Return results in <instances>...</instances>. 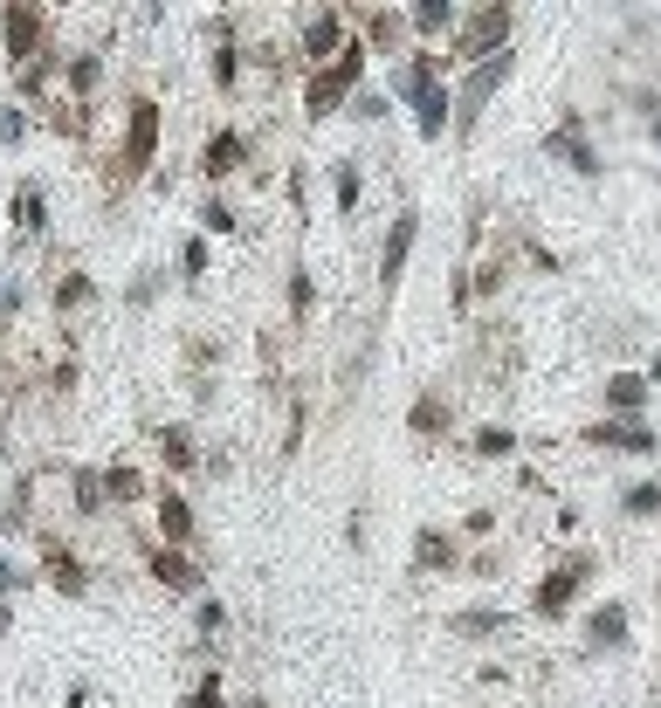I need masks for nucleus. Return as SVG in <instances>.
<instances>
[{
  "mask_svg": "<svg viewBox=\"0 0 661 708\" xmlns=\"http://www.w3.org/2000/svg\"><path fill=\"white\" fill-rule=\"evenodd\" d=\"M359 76H366V48H338V63H324L317 76H311V90H303V103H311V117H330L338 103L359 90Z\"/></svg>",
  "mask_w": 661,
  "mask_h": 708,
  "instance_id": "obj_1",
  "label": "nucleus"
},
{
  "mask_svg": "<svg viewBox=\"0 0 661 708\" xmlns=\"http://www.w3.org/2000/svg\"><path fill=\"white\" fill-rule=\"evenodd\" d=\"M586 578H593V558H572V564H558L551 578H545L538 592H530V613H538V619H565V613H572V592L586 585Z\"/></svg>",
  "mask_w": 661,
  "mask_h": 708,
  "instance_id": "obj_2",
  "label": "nucleus"
},
{
  "mask_svg": "<svg viewBox=\"0 0 661 708\" xmlns=\"http://www.w3.org/2000/svg\"><path fill=\"white\" fill-rule=\"evenodd\" d=\"M42 35H48V21H42V8H0V42H8V63H29V56H42Z\"/></svg>",
  "mask_w": 661,
  "mask_h": 708,
  "instance_id": "obj_3",
  "label": "nucleus"
},
{
  "mask_svg": "<svg viewBox=\"0 0 661 708\" xmlns=\"http://www.w3.org/2000/svg\"><path fill=\"white\" fill-rule=\"evenodd\" d=\"M152 145H159V103H132V124H124V172L152 166Z\"/></svg>",
  "mask_w": 661,
  "mask_h": 708,
  "instance_id": "obj_4",
  "label": "nucleus"
},
{
  "mask_svg": "<svg viewBox=\"0 0 661 708\" xmlns=\"http://www.w3.org/2000/svg\"><path fill=\"white\" fill-rule=\"evenodd\" d=\"M551 151H558V159H572V172H600V151L586 145V131H579V111H565V117H558V131H551V138H545Z\"/></svg>",
  "mask_w": 661,
  "mask_h": 708,
  "instance_id": "obj_5",
  "label": "nucleus"
},
{
  "mask_svg": "<svg viewBox=\"0 0 661 708\" xmlns=\"http://www.w3.org/2000/svg\"><path fill=\"white\" fill-rule=\"evenodd\" d=\"M503 35H511V8H482L462 29V42H455V56H482V48H496V56H503Z\"/></svg>",
  "mask_w": 661,
  "mask_h": 708,
  "instance_id": "obj_6",
  "label": "nucleus"
},
{
  "mask_svg": "<svg viewBox=\"0 0 661 708\" xmlns=\"http://www.w3.org/2000/svg\"><path fill=\"white\" fill-rule=\"evenodd\" d=\"M503 83H511V56H496V63H475L469 90H462V124H475V111H482V103H490Z\"/></svg>",
  "mask_w": 661,
  "mask_h": 708,
  "instance_id": "obj_7",
  "label": "nucleus"
},
{
  "mask_svg": "<svg viewBox=\"0 0 661 708\" xmlns=\"http://www.w3.org/2000/svg\"><path fill=\"white\" fill-rule=\"evenodd\" d=\"M414 234H421V214H400V221H393V234H386V255H379V282H386V290H393L400 276H406V255H414Z\"/></svg>",
  "mask_w": 661,
  "mask_h": 708,
  "instance_id": "obj_8",
  "label": "nucleus"
},
{
  "mask_svg": "<svg viewBox=\"0 0 661 708\" xmlns=\"http://www.w3.org/2000/svg\"><path fill=\"white\" fill-rule=\"evenodd\" d=\"M42 571H48V585H56L63 598H83V592H90V571L76 564L63 543H48V550H42Z\"/></svg>",
  "mask_w": 661,
  "mask_h": 708,
  "instance_id": "obj_9",
  "label": "nucleus"
},
{
  "mask_svg": "<svg viewBox=\"0 0 661 708\" xmlns=\"http://www.w3.org/2000/svg\"><path fill=\"white\" fill-rule=\"evenodd\" d=\"M338 48H345V21H338V14H311V21H303V56L330 63Z\"/></svg>",
  "mask_w": 661,
  "mask_h": 708,
  "instance_id": "obj_10",
  "label": "nucleus"
},
{
  "mask_svg": "<svg viewBox=\"0 0 661 708\" xmlns=\"http://www.w3.org/2000/svg\"><path fill=\"white\" fill-rule=\"evenodd\" d=\"M586 440H593V448H627V454H648V448H654V434L634 427V419H600Z\"/></svg>",
  "mask_w": 661,
  "mask_h": 708,
  "instance_id": "obj_11",
  "label": "nucleus"
},
{
  "mask_svg": "<svg viewBox=\"0 0 661 708\" xmlns=\"http://www.w3.org/2000/svg\"><path fill=\"white\" fill-rule=\"evenodd\" d=\"M242 131H214V138H208V151H200V172H208V179H227V172H235L242 166Z\"/></svg>",
  "mask_w": 661,
  "mask_h": 708,
  "instance_id": "obj_12",
  "label": "nucleus"
},
{
  "mask_svg": "<svg viewBox=\"0 0 661 708\" xmlns=\"http://www.w3.org/2000/svg\"><path fill=\"white\" fill-rule=\"evenodd\" d=\"M414 103H421V138H441L448 117H455V97L441 83H427V90H414Z\"/></svg>",
  "mask_w": 661,
  "mask_h": 708,
  "instance_id": "obj_13",
  "label": "nucleus"
},
{
  "mask_svg": "<svg viewBox=\"0 0 661 708\" xmlns=\"http://www.w3.org/2000/svg\"><path fill=\"white\" fill-rule=\"evenodd\" d=\"M152 578L172 585V592H193V585H200V571L180 558V550H152Z\"/></svg>",
  "mask_w": 661,
  "mask_h": 708,
  "instance_id": "obj_14",
  "label": "nucleus"
},
{
  "mask_svg": "<svg viewBox=\"0 0 661 708\" xmlns=\"http://www.w3.org/2000/svg\"><path fill=\"white\" fill-rule=\"evenodd\" d=\"M606 406H614V413H641L648 406V379L614 372V379H606Z\"/></svg>",
  "mask_w": 661,
  "mask_h": 708,
  "instance_id": "obj_15",
  "label": "nucleus"
},
{
  "mask_svg": "<svg viewBox=\"0 0 661 708\" xmlns=\"http://www.w3.org/2000/svg\"><path fill=\"white\" fill-rule=\"evenodd\" d=\"M159 530H166L172 543H187V537H193V509H187V495H172V488L159 495Z\"/></svg>",
  "mask_w": 661,
  "mask_h": 708,
  "instance_id": "obj_16",
  "label": "nucleus"
},
{
  "mask_svg": "<svg viewBox=\"0 0 661 708\" xmlns=\"http://www.w3.org/2000/svg\"><path fill=\"white\" fill-rule=\"evenodd\" d=\"M414 564H421V571H448V564H455V543H448L441 530H421V537H414Z\"/></svg>",
  "mask_w": 661,
  "mask_h": 708,
  "instance_id": "obj_17",
  "label": "nucleus"
},
{
  "mask_svg": "<svg viewBox=\"0 0 661 708\" xmlns=\"http://www.w3.org/2000/svg\"><path fill=\"white\" fill-rule=\"evenodd\" d=\"M586 640H593V647H620V640H627V613H620V606H600L593 626H586Z\"/></svg>",
  "mask_w": 661,
  "mask_h": 708,
  "instance_id": "obj_18",
  "label": "nucleus"
},
{
  "mask_svg": "<svg viewBox=\"0 0 661 708\" xmlns=\"http://www.w3.org/2000/svg\"><path fill=\"white\" fill-rule=\"evenodd\" d=\"M14 227H21V234H42V227H48V206H42V193H35V187H21V193H14Z\"/></svg>",
  "mask_w": 661,
  "mask_h": 708,
  "instance_id": "obj_19",
  "label": "nucleus"
},
{
  "mask_svg": "<svg viewBox=\"0 0 661 708\" xmlns=\"http://www.w3.org/2000/svg\"><path fill=\"white\" fill-rule=\"evenodd\" d=\"M97 482H104V495H111V503H138V475H132V468H104V475H97Z\"/></svg>",
  "mask_w": 661,
  "mask_h": 708,
  "instance_id": "obj_20",
  "label": "nucleus"
},
{
  "mask_svg": "<svg viewBox=\"0 0 661 708\" xmlns=\"http://www.w3.org/2000/svg\"><path fill=\"white\" fill-rule=\"evenodd\" d=\"M159 454H166L172 468H193V434H187V427H166V434H159Z\"/></svg>",
  "mask_w": 661,
  "mask_h": 708,
  "instance_id": "obj_21",
  "label": "nucleus"
},
{
  "mask_svg": "<svg viewBox=\"0 0 661 708\" xmlns=\"http://www.w3.org/2000/svg\"><path fill=\"white\" fill-rule=\"evenodd\" d=\"M448 21H455V8H448V0H421V8H414V29H421V35H441Z\"/></svg>",
  "mask_w": 661,
  "mask_h": 708,
  "instance_id": "obj_22",
  "label": "nucleus"
},
{
  "mask_svg": "<svg viewBox=\"0 0 661 708\" xmlns=\"http://www.w3.org/2000/svg\"><path fill=\"white\" fill-rule=\"evenodd\" d=\"M435 427H448V400H435V392H427V400L414 406V434H435Z\"/></svg>",
  "mask_w": 661,
  "mask_h": 708,
  "instance_id": "obj_23",
  "label": "nucleus"
},
{
  "mask_svg": "<svg viewBox=\"0 0 661 708\" xmlns=\"http://www.w3.org/2000/svg\"><path fill=\"white\" fill-rule=\"evenodd\" d=\"M511 448H517V434H511V427H482V434H475V454H490V461H496V454H511Z\"/></svg>",
  "mask_w": 661,
  "mask_h": 708,
  "instance_id": "obj_24",
  "label": "nucleus"
},
{
  "mask_svg": "<svg viewBox=\"0 0 661 708\" xmlns=\"http://www.w3.org/2000/svg\"><path fill=\"white\" fill-rule=\"evenodd\" d=\"M76 509H83V516H97V509H104V482H97L90 468L76 475Z\"/></svg>",
  "mask_w": 661,
  "mask_h": 708,
  "instance_id": "obj_25",
  "label": "nucleus"
},
{
  "mask_svg": "<svg viewBox=\"0 0 661 708\" xmlns=\"http://www.w3.org/2000/svg\"><path fill=\"white\" fill-rule=\"evenodd\" d=\"M455 633H469V640H482V633H503V613H462V619H455Z\"/></svg>",
  "mask_w": 661,
  "mask_h": 708,
  "instance_id": "obj_26",
  "label": "nucleus"
},
{
  "mask_svg": "<svg viewBox=\"0 0 661 708\" xmlns=\"http://www.w3.org/2000/svg\"><path fill=\"white\" fill-rule=\"evenodd\" d=\"M627 509H634V516H654V509H661V482H641V488H627Z\"/></svg>",
  "mask_w": 661,
  "mask_h": 708,
  "instance_id": "obj_27",
  "label": "nucleus"
},
{
  "mask_svg": "<svg viewBox=\"0 0 661 708\" xmlns=\"http://www.w3.org/2000/svg\"><path fill=\"white\" fill-rule=\"evenodd\" d=\"M76 303H90V276H69L56 290V310H76Z\"/></svg>",
  "mask_w": 661,
  "mask_h": 708,
  "instance_id": "obj_28",
  "label": "nucleus"
},
{
  "mask_svg": "<svg viewBox=\"0 0 661 708\" xmlns=\"http://www.w3.org/2000/svg\"><path fill=\"white\" fill-rule=\"evenodd\" d=\"M366 29H372V42H379V48H393V35H400V14H366Z\"/></svg>",
  "mask_w": 661,
  "mask_h": 708,
  "instance_id": "obj_29",
  "label": "nucleus"
},
{
  "mask_svg": "<svg viewBox=\"0 0 661 708\" xmlns=\"http://www.w3.org/2000/svg\"><path fill=\"white\" fill-rule=\"evenodd\" d=\"M200 227H208V234H235V214H227L221 200H208V214H200Z\"/></svg>",
  "mask_w": 661,
  "mask_h": 708,
  "instance_id": "obj_30",
  "label": "nucleus"
},
{
  "mask_svg": "<svg viewBox=\"0 0 661 708\" xmlns=\"http://www.w3.org/2000/svg\"><path fill=\"white\" fill-rule=\"evenodd\" d=\"M187 708H221V674H208V681H200V688L187 695Z\"/></svg>",
  "mask_w": 661,
  "mask_h": 708,
  "instance_id": "obj_31",
  "label": "nucleus"
},
{
  "mask_svg": "<svg viewBox=\"0 0 661 708\" xmlns=\"http://www.w3.org/2000/svg\"><path fill=\"white\" fill-rule=\"evenodd\" d=\"M235 69H242V63H235V48H227V42H221V48H214V83L227 90V83H235Z\"/></svg>",
  "mask_w": 661,
  "mask_h": 708,
  "instance_id": "obj_32",
  "label": "nucleus"
},
{
  "mask_svg": "<svg viewBox=\"0 0 661 708\" xmlns=\"http://www.w3.org/2000/svg\"><path fill=\"white\" fill-rule=\"evenodd\" d=\"M338 206H345V214L359 206V172H351V166H338Z\"/></svg>",
  "mask_w": 661,
  "mask_h": 708,
  "instance_id": "obj_33",
  "label": "nucleus"
},
{
  "mask_svg": "<svg viewBox=\"0 0 661 708\" xmlns=\"http://www.w3.org/2000/svg\"><path fill=\"white\" fill-rule=\"evenodd\" d=\"M180 269H187V276H208V241H187V248H180Z\"/></svg>",
  "mask_w": 661,
  "mask_h": 708,
  "instance_id": "obj_34",
  "label": "nucleus"
},
{
  "mask_svg": "<svg viewBox=\"0 0 661 708\" xmlns=\"http://www.w3.org/2000/svg\"><path fill=\"white\" fill-rule=\"evenodd\" d=\"M69 83L90 90V83H97V56H76V63H69Z\"/></svg>",
  "mask_w": 661,
  "mask_h": 708,
  "instance_id": "obj_35",
  "label": "nucleus"
},
{
  "mask_svg": "<svg viewBox=\"0 0 661 708\" xmlns=\"http://www.w3.org/2000/svg\"><path fill=\"white\" fill-rule=\"evenodd\" d=\"M290 310H311V276H303V269L290 276Z\"/></svg>",
  "mask_w": 661,
  "mask_h": 708,
  "instance_id": "obj_36",
  "label": "nucleus"
},
{
  "mask_svg": "<svg viewBox=\"0 0 661 708\" xmlns=\"http://www.w3.org/2000/svg\"><path fill=\"white\" fill-rule=\"evenodd\" d=\"M21 138V111H0V145H14Z\"/></svg>",
  "mask_w": 661,
  "mask_h": 708,
  "instance_id": "obj_37",
  "label": "nucleus"
},
{
  "mask_svg": "<svg viewBox=\"0 0 661 708\" xmlns=\"http://www.w3.org/2000/svg\"><path fill=\"white\" fill-rule=\"evenodd\" d=\"M8 585H21V571H14L8 558H0V592H8Z\"/></svg>",
  "mask_w": 661,
  "mask_h": 708,
  "instance_id": "obj_38",
  "label": "nucleus"
},
{
  "mask_svg": "<svg viewBox=\"0 0 661 708\" xmlns=\"http://www.w3.org/2000/svg\"><path fill=\"white\" fill-rule=\"evenodd\" d=\"M8 626H14V613H8V606H0V633H8Z\"/></svg>",
  "mask_w": 661,
  "mask_h": 708,
  "instance_id": "obj_39",
  "label": "nucleus"
},
{
  "mask_svg": "<svg viewBox=\"0 0 661 708\" xmlns=\"http://www.w3.org/2000/svg\"><path fill=\"white\" fill-rule=\"evenodd\" d=\"M654 385H661V358H654Z\"/></svg>",
  "mask_w": 661,
  "mask_h": 708,
  "instance_id": "obj_40",
  "label": "nucleus"
},
{
  "mask_svg": "<svg viewBox=\"0 0 661 708\" xmlns=\"http://www.w3.org/2000/svg\"><path fill=\"white\" fill-rule=\"evenodd\" d=\"M654 145H661V117H654Z\"/></svg>",
  "mask_w": 661,
  "mask_h": 708,
  "instance_id": "obj_41",
  "label": "nucleus"
},
{
  "mask_svg": "<svg viewBox=\"0 0 661 708\" xmlns=\"http://www.w3.org/2000/svg\"><path fill=\"white\" fill-rule=\"evenodd\" d=\"M0 448H8V427H0Z\"/></svg>",
  "mask_w": 661,
  "mask_h": 708,
  "instance_id": "obj_42",
  "label": "nucleus"
}]
</instances>
